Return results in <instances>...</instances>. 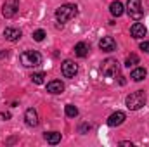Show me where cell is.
I'll list each match as a JSON object with an SVG mask.
<instances>
[{"mask_svg": "<svg viewBox=\"0 0 149 147\" xmlns=\"http://www.w3.org/2000/svg\"><path fill=\"white\" fill-rule=\"evenodd\" d=\"M76 14H78V7L74 3H64L56 10V19L63 24V23H68L70 19H73Z\"/></svg>", "mask_w": 149, "mask_h": 147, "instance_id": "cell-1", "label": "cell"}, {"mask_svg": "<svg viewBox=\"0 0 149 147\" xmlns=\"http://www.w3.org/2000/svg\"><path fill=\"white\" fill-rule=\"evenodd\" d=\"M146 99H148V97H146V92H144V90H137V92L130 94L125 102H127V107L130 111H137L146 104Z\"/></svg>", "mask_w": 149, "mask_h": 147, "instance_id": "cell-2", "label": "cell"}, {"mask_svg": "<svg viewBox=\"0 0 149 147\" xmlns=\"http://www.w3.org/2000/svg\"><path fill=\"white\" fill-rule=\"evenodd\" d=\"M21 64L24 66V68H37L42 64V55L35 52V50H26V52H23L21 54Z\"/></svg>", "mask_w": 149, "mask_h": 147, "instance_id": "cell-3", "label": "cell"}, {"mask_svg": "<svg viewBox=\"0 0 149 147\" xmlns=\"http://www.w3.org/2000/svg\"><path fill=\"white\" fill-rule=\"evenodd\" d=\"M127 12H128V16H130L132 19H135V21L142 19L144 10H142V5H141V0H128V2H127Z\"/></svg>", "mask_w": 149, "mask_h": 147, "instance_id": "cell-4", "label": "cell"}, {"mask_svg": "<svg viewBox=\"0 0 149 147\" xmlns=\"http://www.w3.org/2000/svg\"><path fill=\"white\" fill-rule=\"evenodd\" d=\"M102 74L104 76H108V78H114L116 74L120 73V64H118V61L116 59H106L104 62H102Z\"/></svg>", "mask_w": 149, "mask_h": 147, "instance_id": "cell-5", "label": "cell"}, {"mask_svg": "<svg viewBox=\"0 0 149 147\" xmlns=\"http://www.w3.org/2000/svg\"><path fill=\"white\" fill-rule=\"evenodd\" d=\"M17 9H19V0H5V3L2 7V14H3V17L10 19L16 16Z\"/></svg>", "mask_w": 149, "mask_h": 147, "instance_id": "cell-6", "label": "cell"}, {"mask_svg": "<svg viewBox=\"0 0 149 147\" xmlns=\"http://www.w3.org/2000/svg\"><path fill=\"white\" fill-rule=\"evenodd\" d=\"M61 71H63V74L66 78H73L74 74L78 73V66L74 64L73 61H64L63 66H61Z\"/></svg>", "mask_w": 149, "mask_h": 147, "instance_id": "cell-7", "label": "cell"}, {"mask_svg": "<svg viewBox=\"0 0 149 147\" xmlns=\"http://www.w3.org/2000/svg\"><path fill=\"white\" fill-rule=\"evenodd\" d=\"M99 49L102 52H113L116 50V42L113 37H102V40L99 42Z\"/></svg>", "mask_w": 149, "mask_h": 147, "instance_id": "cell-8", "label": "cell"}, {"mask_svg": "<svg viewBox=\"0 0 149 147\" xmlns=\"http://www.w3.org/2000/svg\"><path fill=\"white\" fill-rule=\"evenodd\" d=\"M130 33H132V37L134 38H144L146 37V33H148V30H146V26L142 24V23H134L132 24V28H130Z\"/></svg>", "mask_w": 149, "mask_h": 147, "instance_id": "cell-9", "label": "cell"}, {"mask_svg": "<svg viewBox=\"0 0 149 147\" xmlns=\"http://www.w3.org/2000/svg\"><path fill=\"white\" fill-rule=\"evenodd\" d=\"M125 119H127L125 112H121V111H116V112H113L111 116L108 118V125H109V126H120V125H121Z\"/></svg>", "mask_w": 149, "mask_h": 147, "instance_id": "cell-10", "label": "cell"}, {"mask_svg": "<svg viewBox=\"0 0 149 147\" xmlns=\"http://www.w3.org/2000/svg\"><path fill=\"white\" fill-rule=\"evenodd\" d=\"M47 92L50 94H63L64 92V83L61 80H52L47 83Z\"/></svg>", "mask_w": 149, "mask_h": 147, "instance_id": "cell-11", "label": "cell"}, {"mask_svg": "<svg viewBox=\"0 0 149 147\" xmlns=\"http://www.w3.org/2000/svg\"><path fill=\"white\" fill-rule=\"evenodd\" d=\"M24 119H26V125H28V126H37L38 125V112L33 109V107L26 109V112H24Z\"/></svg>", "mask_w": 149, "mask_h": 147, "instance_id": "cell-12", "label": "cell"}, {"mask_svg": "<svg viewBox=\"0 0 149 147\" xmlns=\"http://www.w3.org/2000/svg\"><path fill=\"white\" fill-rule=\"evenodd\" d=\"M3 37L9 42H17L21 38V30H17V28H5L3 30Z\"/></svg>", "mask_w": 149, "mask_h": 147, "instance_id": "cell-13", "label": "cell"}, {"mask_svg": "<svg viewBox=\"0 0 149 147\" xmlns=\"http://www.w3.org/2000/svg\"><path fill=\"white\" fill-rule=\"evenodd\" d=\"M74 54H76L78 57H87V55H88V45L83 43V42L76 43V45H74Z\"/></svg>", "mask_w": 149, "mask_h": 147, "instance_id": "cell-14", "label": "cell"}, {"mask_svg": "<svg viewBox=\"0 0 149 147\" xmlns=\"http://www.w3.org/2000/svg\"><path fill=\"white\" fill-rule=\"evenodd\" d=\"M146 74H148V73H146V69H144V68H135V69L130 73V78H132L134 81H142V80L146 78Z\"/></svg>", "mask_w": 149, "mask_h": 147, "instance_id": "cell-15", "label": "cell"}, {"mask_svg": "<svg viewBox=\"0 0 149 147\" xmlns=\"http://www.w3.org/2000/svg\"><path fill=\"white\" fill-rule=\"evenodd\" d=\"M45 140H47L49 144L56 146V144L61 142V133H59V132H49V133H45Z\"/></svg>", "mask_w": 149, "mask_h": 147, "instance_id": "cell-16", "label": "cell"}, {"mask_svg": "<svg viewBox=\"0 0 149 147\" xmlns=\"http://www.w3.org/2000/svg\"><path fill=\"white\" fill-rule=\"evenodd\" d=\"M109 10H111V14L113 16H116V17H120L121 14H123V3L121 2H113L111 5H109Z\"/></svg>", "mask_w": 149, "mask_h": 147, "instance_id": "cell-17", "label": "cell"}, {"mask_svg": "<svg viewBox=\"0 0 149 147\" xmlns=\"http://www.w3.org/2000/svg\"><path fill=\"white\" fill-rule=\"evenodd\" d=\"M135 64H139V57H137L135 54H130V55L127 57V61H125V66H127V68H134Z\"/></svg>", "mask_w": 149, "mask_h": 147, "instance_id": "cell-18", "label": "cell"}, {"mask_svg": "<svg viewBox=\"0 0 149 147\" xmlns=\"http://www.w3.org/2000/svg\"><path fill=\"white\" fill-rule=\"evenodd\" d=\"M64 112H66L68 118H74V116H78V109L74 107L73 104H68V106L64 107Z\"/></svg>", "mask_w": 149, "mask_h": 147, "instance_id": "cell-19", "label": "cell"}, {"mask_svg": "<svg viewBox=\"0 0 149 147\" xmlns=\"http://www.w3.org/2000/svg\"><path fill=\"white\" fill-rule=\"evenodd\" d=\"M31 81L37 83V85H42L45 81V73H33L31 74Z\"/></svg>", "mask_w": 149, "mask_h": 147, "instance_id": "cell-20", "label": "cell"}, {"mask_svg": "<svg viewBox=\"0 0 149 147\" xmlns=\"http://www.w3.org/2000/svg\"><path fill=\"white\" fill-rule=\"evenodd\" d=\"M43 38H45V31H43V30H37V31L33 33V40H35V42H42Z\"/></svg>", "mask_w": 149, "mask_h": 147, "instance_id": "cell-21", "label": "cell"}, {"mask_svg": "<svg viewBox=\"0 0 149 147\" xmlns=\"http://www.w3.org/2000/svg\"><path fill=\"white\" fill-rule=\"evenodd\" d=\"M139 49H141L142 52H146V54H149V42H141Z\"/></svg>", "mask_w": 149, "mask_h": 147, "instance_id": "cell-22", "label": "cell"}, {"mask_svg": "<svg viewBox=\"0 0 149 147\" xmlns=\"http://www.w3.org/2000/svg\"><path fill=\"white\" fill-rule=\"evenodd\" d=\"M87 130H90V125H87V123H85V125H81V126H80V133H83V132H87Z\"/></svg>", "mask_w": 149, "mask_h": 147, "instance_id": "cell-23", "label": "cell"}, {"mask_svg": "<svg viewBox=\"0 0 149 147\" xmlns=\"http://www.w3.org/2000/svg\"><path fill=\"white\" fill-rule=\"evenodd\" d=\"M120 146H130L132 147V142H120Z\"/></svg>", "mask_w": 149, "mask_h": 147, "instance_id": "cell-24", "label": "cell"}, {"mask_svg": "<svg viewBox=\"0 0 149 147\" xmlns=\"http://www.w3.org/2000/svg\"><path fill=\"white\" fill-rule=\"evenodd\" d=\"M3 55H7V52H0V57H3Z\"/></svg>", "mask_w": 149, "mask_h": 147, "instance_id": "cell-25", "label": "cell"}]
</instances>
